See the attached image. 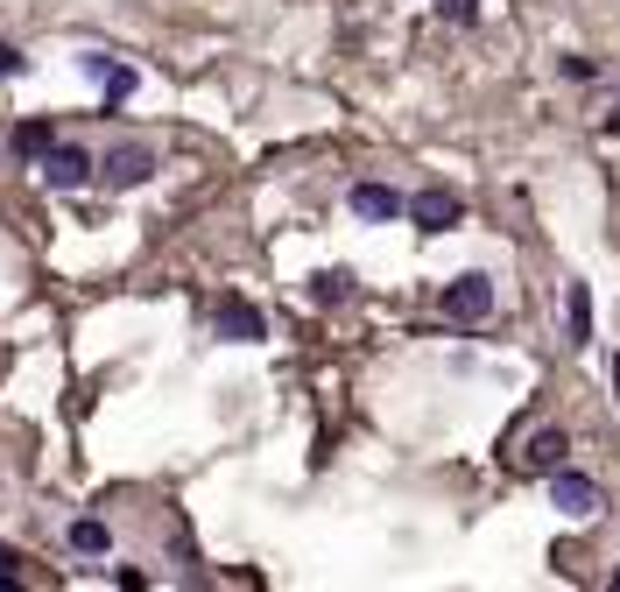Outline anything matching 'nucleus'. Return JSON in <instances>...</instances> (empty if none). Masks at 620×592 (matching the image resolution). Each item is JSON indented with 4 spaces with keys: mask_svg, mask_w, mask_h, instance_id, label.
<instances>
[{
    "mask_svg": "<svg viewBox=\"0 0 620 592\" xmlns=\"http://www.w3.org/2000/svg\"><path fill=\"white\" fill-rule=\"evenodd\" d=\"M35 163H43V184L50 190H78V184L92 177V156H85V148H71V142H50Z\"/></svg>",
    "mask_w": 620,
    "mask_h": 592,
    "instance_id": "obj_5",
    "label": "nucleus"
},
{
    "mask_svg": "<svg viewBox=\"0 0 620 592\" xmlns=\"http://www.w3.org/2000/svg\"><path fill=\"white\" fill-rule=\"evenodd\" d=\"M565 451H571L565 430H536L529 451H521V466H529V472H557V466H565Z\"/></svg>",
    "mask_w": 620,
    "mask_h": 592,
    "instance_id": "obj_8",
    "label": "nucleus"
},
{
    "mask_svg": "<svg viewBox=\"0 0 620 592\" xmlns=\"http://www.w3.org/2000/svg\"><path fill=\"white\" fill-rule=\"evenodd\" d=\"M310 297H318V303H345V297H353V269H324V276H310Z\"/></svg>",
    "mask_w": 620,
    "mask_h": 592,
    "instance_id": "obj_13",
    "label": "nucleus"
},
{
    "mask_svg": "<svg viewBox=\"0 0 620 592\" xmlns=\"http://www.w3.org/2000/svg\"><path fill=\"white\" fill-rule=\"evenodd\" d=\"M14 579H22V558H14V550L0 543V585H14Z\"/></svg>",
    "mask_w": 620,
    "mask_h": 592,
    "instance_id": "obj_16",
    "label": "nucleus"
},
{
    "mask_svg": "<svg viewBox=\"0 0 620 592\" xmlns=\"http://www.w3.org/2000/svg\"><path fill=\"white\" fill-rule=\"evenodd\" d=\"M219 339H232V346H255L261 339V311L247 297H219Z\"/></svg>",
    "mask_w": 620,
    "mask_h": 592,
    "instance_id": "obj_6",
    "label": "nucleus"
},
{
    "mask_svg": "<svg viewBox=\"0 0 620 592\" xmlns=\"http://www.w3.org/2000/svg\"><path fill=\"white\" fill-rule=\"evenodd\" d=\"M50 142H56V127H50V121H22V127H14V135H8V148H14V156H22V163H35V156H43Z\"/></svg>",
    "mask_w": 620,
    "mask_h": 592,
    "instance_id": "obj_12",
    "label": "nucleus"
},
{
    "mask_svg": "<svg viewBox=\"0 0 620 592\" xmlns=\"http://www.w3.org/2000/svg\"><path fill=\"white\" fill-rule=\"evenodd\" d=\"M71 550H78V558H106V550H113V529L100 522V515H85V522H71Z\"/></svg>",
    "mask_w": 620,
    "mask_h": 592,
    "instance_id": "obj_11",
    "label": "nucleus"
},
{
    "mask_svg": "<svg viewBox=\"0 0 620 592\" xmlns=\"http://www.w3.org/2000/svg\"><path fill=\"white\" fill-rule=\"evenodd\" d=\"M487 311H494V282H487V276H458V282H444V318L479 324Z\"/></svg>",
    "mask_w": 620,
    "mask_h": 592,
    "instance_id": "obj_3",
    "label": "nucleus"
},
{
    "mask_svg": "<svg viewBox=\"0 0 620 592\" xmlns=\"http://www.w3.org/2000/svg\"><path fill=\"white\" fill-rule=\"evenodd\" d=\"M113 190H134V184H148V169H155V148L148 142H121V148H106V163H92Z\"/></svg>",
    "mask_w": 620,
    "mask_h": 592,
    "instance_id": "obj_2",
    "label": "nucleus"
},
{
    "mask_svg": "<svg viewBox=\"0 0 620 592\" xmlns=\"http://www.w3.org/2000/svg\"><path fill=\"white\" fill-rule=\"evenodd\" d=\"M550 501H557V515H571V522H586V515H599V487L586 480V472L557 466V472H550Z\"/></svg>",
    "mask_w": 620,
    "mask_h": 592,
    "instance_id": "obj_4",
    "label": "nucleus"
},
{
    "mask_svg": "<svg viewBox=\"0 0 620 592\" xmlns=\"http://www.w3.org/2000/svg\"><path fill=\"white\" fill-rule=\"evenodd\" d=\"M437 14H452V22H473V14H479V0H437Z\"/></svg>",
    "mask_w": 620,
    "mask_h": 592,
    "instance_id": "obj_15",
    "label": "nucleus"
},
{
    "mask_svg": "<svg viewBox=\"0 0 620 592\" xmlns=\"http://www.w3.org/2000/svg\"><path fill=\"white\" fill-rule=\"evenodd\" d=\"M353 212L388 226V219H402V190L395 184H353Z\"/></svg>",
    "mask_w": 620,
    "mask_h": 592,
    "instance_id": "obj_7",
    "label": "nucleus"
},
{
    "mask_svg": "<svg viewBox=\"0 0 620 592\" xmlns=\"http://www.w3.org/2000/svg\"><path fill=\"white\" fill-rule=\"evenodd\" d=\"M85 71H92V79L106 85V106H121L127 92L142 85V79H134V71H127V64H113V56H85Z\"/></svg>",
    "mask_w": 620,
    "mask_h": 592,
    "instance_id": "obj_9",
    "label": "nucleus"
},
{
    "mask_svg": "<svg viewBox=\"0 0 620 592\" xmlns=\"http://www.w3.org/2000/svg\"><path fill=\"white\" fill-rule=\"evenodd\" d=\"M565 324H571V346H592V297H586V282L565 290Z\"/></svg>",
    "mask_w": 620,
    "mask_h": 592,
    "instance_id": "obj_10",
    "label": "nucleus"
},
{
    "mask_svg": "<svg viewBox=\"0 0 620 592\" xmlns=\"http://www.w3.org/2000/svg\"><path fill=\"white\" fill-rule=\"evenodd\" d=\"M0 71H8V79H22V71H29V56L14 50V43H0Z\"/></svg>",
    "mask_w": 620,
    "mask_h": 592,
    "instance_id": "obj_14",
    "label": "nucleus"
},
{
    "mask_svg": "<svg viewBox=\"0 0 620 592\" xmlns=\"http://www.w3.org/2000/svg\"><path fill=\"white\" fill-rule=\"evenodd\" d=\"M402 219H416V233H452V226L465 219V198L431 184V190H416V198H402Z\"/></svg>",
    "mask_w": 620,
    "mask_h": 592,
    "instance_id": "obj_1",
    "label": "nucleus"
}]
</instances>
